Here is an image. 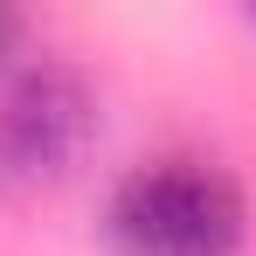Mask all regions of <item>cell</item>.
<instances>
[{"instance_id": "cell-1", "label": "cell", "mask_w": 256, "mask_h": 256, "mask_svg": "<svg viewBox=\"0 0 256 256\" xmlns=\"http://www.w3.org/2000/svg\"><path fill=\"white\" fill-rule=\"evenodd\" d=\"M104 236L118 256H236L250 208L228 173L201 160H152L111 187Z\"/></svg>"}, {"instance_id": "cell-2", "label": "cell", "mask_w": 256, "mask_h": 256, "mask_svg": "<svg viewBox=\"0 0 256 256\" xmlns=\"http://www.w3.org/2000/svg\"><path fill=\"white\" fill-rule=\"evenodd\" d=\"M97 138V90L70 62H28L0 84V194L28 201L62 187Z\"/></svg>"}, {"instance_id": "cell-3", "label": "cell", "mask_w": 256, "mask_h": 256, "mask_svg": "<svg viewBox=\"0 0 256 256\" xmlns=\"http://www.w3.org/2000/svg\"><path fill=\"white\" fill-rule=\"evenodd\" d=\"M14 62H21V14L0 7V84H14Z\"/></svg>"}, {"instance_id": "cell-4", "label": "cell", "mask_w": 256, "mask_h": 256, "mask_svg": "<svg viewBox=\"0 0 256 256\" xmlns=\"http://www.w3.org/2000/svg\"><path fill=\"white\" fill-rule=\"evenodd\" d=\"M250 21H256V14H250Z\"/></svg>"}]
</instances>
